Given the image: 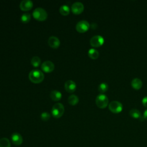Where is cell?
I'll return each instance as SVG.
<instances>
[{
  "instance_id": "cell-1",
  "label": "cell",
  "mask_w": 147,
  "mask_h": 147,
  "mask_svg": "<svg viewBox=\"0 0 147 147\" xmlns=\"http://www.w3.org/2000/svg\"><path fill=\"white\" fill-rule=\"evenodd\" d=\"M29 78L31 82L35 83L41 82L44 78L43 72L39 69H32L29 74Z\"/></svg>"
},
{
  "instance_id": "cell-2",
  "label": "cell",
  "mask_w": 147,
  "mask_h": 147,
  "mask_svg": "<svg viewBox=\"0 0 147 147\" xmlns=\"http://www.w3.org/2000/svg\"><path fill=\"white\" fill-rule=\"evenodd\" d=\"M33 16L37 20L43 21L45 20L48 16L46 10L42 7H37L33 11Z\"/></svg>"
},
{
  "instance_id": "cell-3",
  "label": "cell",
  "mask_w": 147,
  "mask_h": 147,
  "mask_svg": "<svg viewBox=\"0 0 147 147\" xmlns=\"http://www.w3.org/2000/svg\"><path fill=\"white\" fill-rule=\"evenodd\" d=\"M52 114L55 118H60L62 116L64 111V107L61 103H55L52 108Z\"/></svg>"
},
{
  "instance_id": "cell-4",
  "label": "cell",
  "mask_w": 147,
  "mask_h": 147,
  "mask_svg": "<svg viewBox=\"0 0 147 147\" xmlns=\"http://www.w3.org/2000/svg\"><path fill=\"white\" fill-rule=\"evenodd\" d=\"M95 102L98 107L103 109L107 106L109 103V99L106 95L99 94L96 96Z\"/></svg>"
},
{
  "instance_id": "cell-5",
  "label": "cell",
  "mask_w": 147,
  "mask_h": 147,
  "mask_svg": "<svg viewBox=\"0 0 147 147\" xmlns=\"http://www.w3.org/2000/svg\"><path fill=\"white\" fill-rule=\"evenodd\" d=\"M109 108L113 113H118L122 111L123 107L121 102L117 100H113L109 103Z\"/></svg>"
},
{
  "instance_id": "cell-6",
  "label": "cell",
  "mask_w": 147,
  "mask_h": 147,
  "mask_svg": "<svg viewBox=\"0 0 147 147\" xmlns=\"http://www.w3.org/2000/svg\"><path fill=\"white\" fill-rule=\"evenodd\" d=\"M90 28V24L86 20L79 21L76 25V29L80 33L87 31Z\"/></svg>"
},
{
  "instance_id": "cell-7",
  "label": "cell",
  "mask_w": 147,
  "mask_h": 147,
  "mask_svg": "<svg viewBox=\"0 0 147 147\" xmlns=\"http://www.w3.org/2000/svg\"><path fill=\"white\" fill-rule=\"evenodd\" d=\"M90 44L93 47H99L104 42V38L102 36L95 35L92 37L90 40Z\"/></svg>"
},
{
  "instance_id": "cell-8",
  "label": "cell",
  "mask_w": 147,
  "mask_h": 147,
  "mask_svg": "<svg viewBox=\"0 0 147 147\" xmlns=\"http://www.w3.org/2000/svg\"><path fill=\"white\" fill-rule=\"evenodd\" d=\"M41 69L45 72H51L55 68V65L53 62L49 60H46L44 61L41 65Z\"/></svg>"
},
{
  "instance_id": "cell-9",
  "label": "cell",
  "mask_w": 147,
  "mask_h": 147,
  "mask_svg": "<svg viewBox=\"0 0 147 147\" xmlns=\"http://www.w3.org/2000/svg\"><path fill=\"white\" fill-rule=\"evenodd\" d=\"M84 9V5L80 2H75L72 3L71 6L72 11L75 14H80L81 13Z\"/></svg>"
},
{
  "instance_id": "cell-10",
  "label": "cell",
  "mask_w": 147,
  "mask_h": 147,
  "mask_svg": "<svg viewBox=\"0 0 147 147\" xmlns=\"http://www.w3.org/2000/svg\"><path fill=\"white\" fill-rule=\"evenodd\" d=\"M11 140L13 144L16 145H21L23 141V139L21 135L18 133H13L11 134Z\"/></svg>"
},
{
  "instance_id": "cell-11",
  "label": "cell",
  "mask_w": 147,
  "mask_h": 147,
  "mask_svg": "<svg viewBox=\"0 0 147 147\" xmlns=\"http://www.w3.org/2000/svg\"><path fill=\"white\" fill-rule=\"evenodd\" d=\"M48 43L51 47L53 48H56L59 47V46L60 45V42L59 39L57 37L55 36H52L49 37L48 40Z\"/></svg>"
},
{
  "instance_id": "cell-12",
  "label": "cell",
  "mask_w": 147,
  "mask_h": 147,
  "mask_svg": "<svg viewBox=\"0 0 147 147\" xmlns=\"http://www.w3.org/2000/svg\"><path fill=\"white\" fill-rule=\"evenodd\" d=\"M65 89L69 92H74L76 88V84L75 82L72 80H68L64 84Z\"/></svg>"
},
{
  "instance_id": "cell-13",
  "label": "cell",
  "mask_w": 147,
  "mask_h": 147,
  "mask_svg": "<svg viewBox=\"0 0 147 147\" xmlns=\"http://www.w3.org/2000/svg\"><path fill=\"white\" fill-rule=\"evenodd\" d=\"M33 7V2L31 0H22L20 4V7L22 10H29Z\"/></svg>"
},
{
  "instance_id": "cell-14",
  "label": "cell",
  "mask_w": 147,
  "mask_h": 147,
  "mask_svg": "<svg viewBox=\"0 0 147 147\" xmlns=\"http://www.w3.org/2000/svg\"><path fill=\"white\" fill-rule=\"evenodd\" d=\"M62 96L61 93L58 90H52L50 92V96L55 101L59 100L61 99Z\"/></svg>"
},
{
  "instance_id": "cell-15",
  "label": "cell",
  "mask_w": 147,
  "mask_h": 147,
  "mask_svg": "<svg viewBox=\"0 0 147 147\" xmlns=\"http://www.w3.org/2000/svg\"><path fill=\"white\" fill-rule=\"evenodd\" d=\"M131 84L134 88L138 90V89H140L142 87V82L140 79L136 78L131 80Z\"/></svg>"
},
{
  "instance_id": "cell-16",
  "label": "cell",
  "mask_w": 147,
  "mask_h": 147,
  "mask_svg": "<svg viewBox=\"0 0 147 147\" xmlns=\"http://www.w3.org/2000/svg\"><path fill=\"white\" fill-rule=\"evenodd\" d=\"M129 114L131 117L134 118H140L141 119H142H142L144 118V117H142L141 112L138 109H131L129 112Z\"/></svg>"
},
{
  "instance_id": "cell-17",
  "label": "cell",
  "mask_w": 147,
  "mask_h": 147,
  "mask_svg": "<svg viewBox=\"0 0 147 147\" xmlns=\"http://www.w3.org/2000/svg\"><path fill=\"white\" fill-rule=\"evenodd\" d=\"M68 102L71 105H75L79 102V98L76 95L72 94L68 96Z\"/></svg>"
},
{
  "instance_id": "cell-18",
  "label": "cell",
  "mask_w": 147,
  "mask_h": 147,
  "mask_svg": "<svg viewBox=\"0 0 147 147\" xmlns=\"http://www.w3.org/2000/svg\"><path fill=\"white\" fill-rule=\"evenodd\" d=\"M88 55L91 59H96L99 56V52L96 49L94 48H91L88 51Z\"/></svg>"
},
{
  "instance_id": "cell-19",
  "label": "cell",
  "mask_w": 147,
  "mask_h": 147,
  "mask_svg": "<svg viewBox=\"0 0 147 147\" xmlns=\"http://www.w3.org/2000/svg\"><path fill=\"white\" fill-rule=\"evenodd\" d=\"M59 11L60 12V13L63 15H67L69 14V11H70V9L69 7V6L67 5H63L60 6Z\"/></svg>"
},
{
  "instance_id": "cell-20",
  "label": "cell",
  "mask_w": 147,
  "mask_h": 147,
  "mask_svg": "<svg viewBox=\"0 0 147 147\" xmlns=\"http://www.w3.org/2000/svg\"><path fill=\"white\" fill-rule=\"evenodd\" d=\"M0 147H11V144L7 138H2L0 139Z\"/></svg>"
},
{
  "instance_id": "cell-21",
  "label": "cell",
  "mask_w": 147,
  "mask_h": 147,
  "mask_svg": "<svg viewBox=\"0 0 147 147\" xmlns=\"http://www.w3.org/2000/svg\"><path fill=\"white\" fill-rule=\"evenodd\" d=\"M41 63V59L37 56H33L31 59V64L33 67H38Z\"/></svg>"
},
{
  "instance_id": "cell-22",
  "label": "cell",
  "mask_w": 147,
  "mask_h": 147,
  "mask_svg": "<svg viewBox=\"0 0 147 147\" xmlns=\"http://www.w3.org/2000/svg\"><path fill=\"white\" fill-rule=\"evenodd\" d=\"M30 20V14L29 13H23L21 16V20L22 22L26 23Z\"/></svg>"
},
{
  "instance_id": "cell-23",
  "label": "cell",
  "mask_w": 147,
  "mask_h": 147,
  "mask_svg": "<svg viewBox=\"0 0 147 147\" xmlns=\"http://www.w3.org/2000/svg\"><path fill=\"white\" fill-rule=\"evenodd\" d=\"M108 89V85L107 83L103 82L100 83L98 86V90L100 92H105Z\"/></svg>"
},
{
  "instance_id": "cell-24",
  "label": "cell",
  "mask_w": 147,
  "mask_h": 147,
  "mask_svg": "<svg viewBox=\"0 0 147 147\" xmlns=\"http://www.w3.org/2000/svg\"><path fill=\"white\" fill-rule=\"evenodd\" d=\"M40 117L41 119L43 121H48V119H49L51 115H50V114L48 112H43L41 114Z\"/></svg>"
},
{
  "instance_id": "cell-25",
  "label": "cell",
  "mask_w": 147,
  "mask_h": 147,
  "mask_svg": "<svg viewBox=\"0 0 147 147\" xmlns=\"http://www.w3.org/2000/svg\"><path fill=\"white\" fill-rule=\"evenodd\" d=\"M142 103L145 107H147V96H145L142 98Z\"/></svg>"
},
{
  "instance_id": "cell-26",
  "label": "cell",
  "mask_w": 147,
  "mask_h": 147,
  "mask_svg": "<svg viewBox=\"0 0 147 147\" xmlns=\"http://www.w3.org/2000/svg\"><path fill=\"white\" fill-rule=\"evenodd\" d=\"M143 117H144V118L145 119H146V120H147V109H146V110H145V111H144Z\"/></svg>"
},
{
  "instance_id": "cell-27",
  "label": "cell",
  "mask_w": 147,
  "mask_h": 147,
  "mask_svg": "<svg viewBox=\"0 0 147 147\" xmlns=\"http://www.w3.org/2000/svg\"><path fill=\"white\" fill-rule=\"evenodd\" d=\"M96 24H95V23H92V24H91V27L92 28H95L96 27Z\"/></svg>"
}]
</instances>
